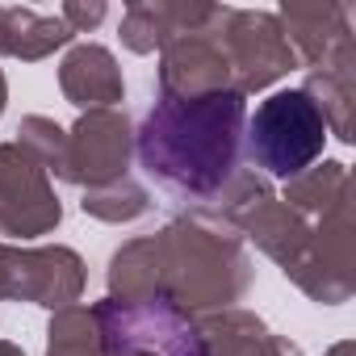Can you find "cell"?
<instances>
[{
    "mask_svg": "<svg viewBox=\"0 0 356 356\" xmlns=\"http://www.w3.org/2000/svg\"><path fill=\"white\" fill-rule=\"evenodd\" d=\"M248 105L235 88L172 97L163 92L138 130V163L176 197H214L239 168Z\"/></svg>",
    "mask_w": 356,
    "mask_h": 356,
    "instance_id": "6da1fadb",
    "label": "cell"
},
{
    "mask_svg": "<svg viewBox=\"0 0 356 356\" xmlns=\"http://www.w3.org/2000/svg\"><path fill=\"white\" fill-rule=\"evenodd\" d=\"M243 143L252 163H260L268 176H298L323 155L327 143V122L323 109L310 101L302 88H281L243 126Z\"/></svg>",
    "mask_w": 356,
    "mask_h": 356,
    "instance_id": "7a4b0ae2",
    "label": "cell"
}]
</instances>
